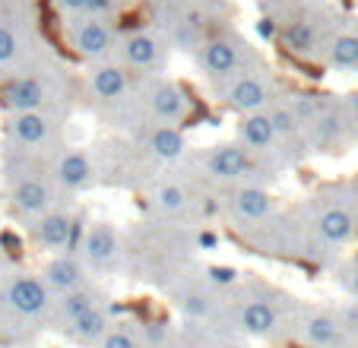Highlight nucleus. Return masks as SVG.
<instances>
[{"mask_svg":"<svg viewBox=\"0 0 358 348\" xmlns=\"http://www.w3.org/2000/svg\"><path fill=\"white\" fill-rule=\"evenodd\" d=\"M229 301V326L241 339L257 342H292L295 323L304 304L282 285L260 279V275H244L225 291Z\"/></svg>","mask_w":358,"mask_h":348,"instance_id":"1","label":"nucleus"},{"mask_svg":"<svg viewBox=\"0 0 358 348\" xmlns=\"http://www.w3.org/2000/svg\"><path fill=\"white\" fill-rule=\"evenodd\" d=\"M55 295L41 282L38 269L0 260V345L26 348L51 329Z\"/></svg>","mask_w":358,"mask_h":348,"instance_id":"2","label":"nucleus"},{"mask_svg":"<svg viewBox=\"0 0 358 348\" xmlns=\"http://www.w3.org/2000/svg\"><path fill=\"white\" fill-rule=\"evenodd\" d=\"M156 288L169 298L175 314L181 317V326H187V329H225V333H231L225 291H216L210 282L203 279L200 263L196 260L171 266L169 273L156 279Z\"/></svg>","mask_w":358,"mask_h":348,"instance_id":"3","label":"nucleus"},{"mask_svg":"<svg viewBox=\"0 0 358 348\" xmlns=\"http://www.w3.org/2000/svg\"><path fill=\"white\" fill-rule=\"evenodd\" d=\"M187 168V174L196 184H203L206 190H225V187H238V184H260L270 187L279 174L270 165L250 155L241 143L229 140V143H216L206 146L200 152H187V159L181 161Z\"/></svg>","mask_w":358,"mask_h":348,"instance_id":"4","label":"nucleus"},{"mask_svg":"<svg viewBox=\"0 0 358 348\" xmlns=\"http://www.w3.org/2000/svg\"><path fill=\"white\" fill-rule=\"evenodd\" d=\"M70 82L57 61H29L16 73L0 80V111H41V108H67Z\"/></svg>","mask_w":358,"mask_h":348,"instance_id":"5","label":"nucleus"},{"mask_svg":"<svg viewBox=\"0 0 358 348\" xmlns=\"http://www.w3.org/2000/svg\"><path fill=\"white\" fill-rule=\"evenodd\" d=\"M0 171H3V181H7V203L10 212L26 225L29 219L55 209L61 200L51 174H48V159L38 155H22L13 149H3L0 155Z\"/></svg>","mask_w":358,"mask_h":348,"instance_id":"6","label":"nucleus"},{"mask_svg":"<svg viewBox=\"0 0 358 348\" xmlns=\"http://www.w3.org/2000/svg\"><path fill=\"white\" fill-rule=\"evenodd\" d=\"M196 111V99L190 89L178 80H169L165 73H146L134 76V92H130V108L136 124H169V127H184ZM134 124V127H136Z\"/></svg>","mask_w":358,"mask_h":348,"instance_id":"7","label":"nucleus"},{"mask_svg":"<svg viewBox=\"0 0 358 348\" xmlns=\"http://www.w3.org/2000/svg\"><path fill=\"white\" fill-rule=\"evenodd\" d=\"M64 133H67V108L3 114V124H0L3 149H13V152L22 155H38V159H48L55 149H61Z\"/></svg>","mask_w":358,"mask_h":348,"instance_id":"8","label":"nucleus"},{"mask_svg":"<svg viewBox=\"0 0 358 348\" xmlns=\"http://www.w3.org/2000/svg\"><path fill=\"white\" fill-rule=\"evenodd\" d=\"M298 215H301L311 256L324 254V250L345 247L358 235L355 209H352V203L345 196H314V203L301 206Z\"/></svg>","mask_w":358,"mask_h":348,"instance_id":"9","label":"nucleus"},{"mask_svg":"<svg viewBox=\"0 0 358 348\" xmlns=\"http://www.w3.org/2000/svg\"><path fill=\"white\" fill-rule=\"evenodd\" d=\"M76 254H80L83 266H86V273L92 279L105 282V279H117V275L130 273L127 238L121 235V228L115 222H105V219L86 222Z\"/></svg>","mask_w":358,"mask_h":348,"instance_id":"10","label":"nucleus"},{"mask_svg":"<svg viewBox=\"0 0 358 348\" xmlns=\"http://www.w3.org/2000/svg\"><path fill=\"white\" fill-rule=\"evenodd\" d=\"M213 95L219 99V105L231 114H254V111H266L276 101H282V86L279 80L264 67V61L254 64V67L241 70V73L229 76V80L216 82Z\"/></svg>","mask_w":358,"mask_h":348,"instance_id":"11","label":"nucleus"},{"mask_svg":"<svg viewBox=\"0 0 358 348\" xmlns=\"http://www.w3.org/2000/svg\"><path fill=\"white\" fill-rule=\"evenodd\" d=\"M83 228H86V215L73 206L70 200L57 203L55 209L35 215L26 222V238L35 250L55 256V254H76L83 238Z\"/></svg>","mask_w":358,"mask_h":348,"instance_id":"12","label":"nucleus"},{"mask_svg":"<svg viewBox=\"0 0 358 348\" xmlns=\"http://www.w3.org/2000/svg\"><path fill=\"white\" fill-rule=\"evenodd\" d=\"M194 64H196V70L210 80V86H216V82H222V80H229V76L260 64V54L238 32H210L206 41L196 48Z\"/></svg>","mask_w":358,"mask_h":348,"instance_id":"13","label":"nucleus"},{"mask_svg":"<svg viewBox=\"0 0 358 348\" xmlns=\"http://www.w3.org/2000/svg\"><path fill=\"white\" fill-rule=\"evenodd\" d=\"M219 215L229 225L231 235L244 238L248 231H254L257 225H264L273 212H276V196L270 187L260 184H238V187H225L219 190Z\"/></svg>","mask_w":358,"mask_h":348,"instance_id":"14","label":"nucleus"},{"mask_svg":"<svg viewBox=\"0 0 358 348\" xmlns=\"http://www.w3.org/2000/svg\"><path fill=\"white\" fill-rule=\"evenodd\" d=\"M130 92H134V73H127L117 61L92 64V70L86 76V95L101 117L117 121V127H124L130 108Z\"/></svg>","mask_w":358,"mask_h":348,"instance_id":"15","label":"nucleus"},{"mask_svg":"<svg viewBox=\"0 0 358 348\" xmlns=\"http://www.w3.org/2000/svg\"><path fill=\"white\" fill-rule=\"evenodd\" d=\"M48 174L55 181L61 200H70V196H80L86 190L99 187L101 184V161L95 159L89 149L80 146H67L64 143L61 149L48 155Z\"/></svg>","mask_w":358,"mask_h":348,"instance_id":"16","label":"nucleus"},{"mask_svg":"<svg viewBox=\"0 0 358 348\" xmlns=\"http://www.w3.org/2000/svg\"><path fill=\"white\" fill-rule=\"evenodd\" d=\"M171 48L162 32L156 29H130V32H117L115 45V61L121 64L127 73L146 76V73H162L169 67Z\"/></svg>","mask_w":358,"mask_h":348,"instance_id":"17","label":"nucleus"},{"mask_svg":"<svg viewBox=\"0 0 358 348\" xmlns=\"http://www.w3.org/2000/svg\"><path fill=\"white\" fill-rule=\"evenodd\" d=\"M235 143H241L250 155H257L264 165H270L276 174L295 168V159L285 152L282 140L276 136L270 114L266 111H254V114H241L235 127Z\"/></svg>","mask_w":358,"mask_h":348,"instance_id":"18","label":"nucleus"},{"mask_svg":"<svg viewBox=\"0 0 358 348\" xmlns=\"http://www.w3.org/2000/svg\"><path fill=\"white\" fill-rule=\"evenodd\" d=\"M127 143L152 168H178L190 152L184 130L169 124H136Z\"/></svg>","mask_w":358,"mask_h":348,"instance_id":"19","label":"nucleus"},{"mask_svg":"<svg viewBox=\"0 0 358 348\" xmlns=\"http://www.w3.org/2000/svg\"><path fill=\"white\" fill-rule=\"evenodd\" d=\"M67 45L70 51L86 64H101L115 57L117 45V26L115 20L101 16H70L67 20Z\"/></svg>","mask_w":358,"mask_h":348,"instance_id":"20","label":"nucleus"},{"mask_svg":"<svg viewBox=\"0 0 358 348\" xmlns=\"http://www.w3.org/2000/svg\"><path fill=\"white\" fill-rule=\"evenodd\" d=\"M35 45H38V35H35V20L29 10L0 16V80L35 61L38 57Z\"/></svg>","mask_w":358,"mask_h":348,"instance_id":"21","label":"nucleus"},{"mask_svg":"<svg viewBox=\"0 0 358 348\" xmlns=\"http://www.w3.org/2000/svg\"><path fill=\"white\" fill-rule=\"evenodd\" d=\"M295 339L301 342L304 348H349L352 345V339L345 335V326L336 310L311 307V304H304L301 314H298L292 342Z\"/></svg>","mask_w":358,"mask_h":348,"instance_id":"22","label":"nucleus"},{"mask_svg":"<svg viewBox=\"0 0 358 348\" xmlns=\"http://www.w3.org/2000/svg\"><path fill=\"white\" fill-rule=\"evenodd\" d=\"M121 314L117 310L115 301L108 304H99V307L86 310V314L73 317L70 323H64V326H57L55 333L61 335V339H67L73 348H95V342L101 339V335L108 333V326L115 323V317Z\"/></svg>","mask_w":358,"mask_h":348,"instance_id":"23","label":"nucleus"},{"mask_svg":"<svg viewBox=\"0 0 358 348\" xmlns=\"http://www.w3.org/2000/svg\"><path fill=\"white\" fill-rule=\"evenodd\" d=\"M108 301H111V295H108V288H105V282L89 279L86 285L55 298V307H51V329L64 326V323H70L73 317L86 314V310L99 307V304H108Z\"/></svg>","mask_w":358,"mask_h":348,"instance_id":"24","label":"nucleus"},{"mask_svg":"<svg viewBox=\"0 0 358 348\" xmlns=\"http://www.w3.org/2000/svg\"><path fill=\"white\" fill-rule=\"evenodd\" d=\"M41 282L48 285V291L51 295H67V291H73V288L86 285L92 275L86 273V266H83L80 254H55L48 256V263L38 269Z\"/></svg>","mask_w":358,"mask_h":348,"instance_id":"25","label":"nucleus"},{"mask_svg":"<svg viewBox=\"0 0 358 348\" xmlns=\"http://www.w3.org/2000/svg\"><path fill=\"white\" fill-rule=\"evenodd\" d=\"M165 41H169L171 51H184L194 57L196 48L206 41V35H210V29H206V16L196 13V10H181V13H175V20H171V26L165 29Z\"/></svg>","mask_w":358,"mask_h":348,"instance_id":"26","label":"nucleus"},{"mask_svg":"<svg viewBox=\"0 0 358 348\" xmlns=\"http://www.w3.org/2000/svg\"><path fill=\"white\" fill-rule=\"evenodd\" d=\"M95 348H146L143 339V320L134 314H117L108 333L95 342Z\"/></svg>","mask_w":358,"mask_h":348,"instance_id":"27","label":"nucleus"},{"mask_svg":"<svg viewBox=\"0 0 358 348\" xmlns=\"http://www.w3.org/2000/svg\"><path fill=\"white\" fill-rule=\"evenodd\" d=\"M279 35H282L285 48L292 54H314L320 45V32L311 20H292L285 22V29L279 26Z\"/></svg>","mask_w":358,"mask_h":348,"instance_id":"28","label":"nucleus"},{"mask_svg":"<svg viewBox=\"0 0 358 348\" xmlns=\"http://www.w3.org/2000/svg\"><path fill=\"white\" fill-rule=\"evenodd\" d=\"M187 348H248L241 335L225 333V329H187L181 326Z\"/></svg>","mask_w":358,"mask_h":348,"instance_id":"29","label":"nucleus"},{"mask_svg":"<svg viewBox=\"0 0 358 348\" xmlns=\"http://www.w3.org/2000/svg\"><path fill=\"white\" fill-rule=\"evenodd\" d=\"M327 64L336 70H355L358 67V35L343 32L327 41Z\"/></svg>","mask_w":358,"mask_h":348,"instance_id":"30","label":"nucleus"},{"mask_svg":"<svg viewBox=\"0 0 358 348\" xmlns=\"http://www.w3.org/2000/svg\"><path fill=\"white\" fill-rule=\"evenodd\" d=\"M200 273L216 291H229V288L241 279V273H238L235 266H225V263H200Z\"/></svg>","mask_w":358,"mask_h":348,"instance_id":"31","label":"nucleus"},{"mask_svg":"<svg viewBox=\"0 0 358 348\" xmlns=\"http://www.w3.org/2000/svg\"><path fill=\"white\" fill-rule=\"evenodd\" d=\"M121 10V0H89L86 16H101V20H115V13Z\"/></svg>","mask_w":358,"mask_h":348,"instance_id":"32","label":"nucleus"},{"mask_svg":"<svg viewBox=\"0 0 358 348\" xmlns=\"http://www.w3.org/2000/svg\"><path fill=\"white\" fill-rule=\"evenodd\" d=\"M51 3H55V10L64 16V20H70V16H83V13H86L89 0H51Z\"/></svg>","mask_w":358,"mask_h":348,"instance_id":"33","label":"nucleus"},{"mask_svg":"<svg viewBox=\"0 0 358 348\" xmlns=\"http://www.w3.org/2000/svg\"><path fill=\"white\" fill-rule=\"evenodd\" d=\"M343 285H345V291H349V295L358 301V263L343 273Z\"/></svg>","mask_w":358,"mask_h":348,"instance_id":"34","label":"nucleus"},{"mask_svg":"<svg viewBox=\"0 0 358 348\" xmlns=\"http://www.w3.org/2000/svg\"><path fill=\"white\" fill-rule=\"evenodd\" d=\"M343 114H345V121H358V92L345 95V105H343Z\"/></svg>","mask_w":358,"mask_h":348,"instance_id":"35","label":"nucleus"},{"mask_svg":"<svg viewBox=\"0 0 358 348\" xmlns=\"http://www.w3.org/2000/svg\"><path fill=\"white\" fill-rule=\"evenodd\" d=\"M355 203H358V184H355Z\"/></svg>","mask_w":358,"mask_h":348,"instance_id":"36","label":"nucleus"},{"mask_svg":"<svg viewBox=\"0 0 358 348\" xmlns=\"http://www.w3.org/2000/svg\"><path fill=\"white\" fill-rule=\"evenodd\" d=\"M149 3H159V0H149Z\"/></svg>","mask_w":358,"mask_h":348,"instance_id":"37","label":"nucleus"},{"mask_svg":"<svg viewBox=\"0 0 358 348\" xmlns=\"http://www.w3.org/2000/svg\"><path fill=\"white\" fill-rule=\"evenodd\" d=\"M0 260H3V256H0Z\"/></svg>","mask_w":358,"mask_h":348,"instance_id":"38","label":"nucleus"}]
</instances>
